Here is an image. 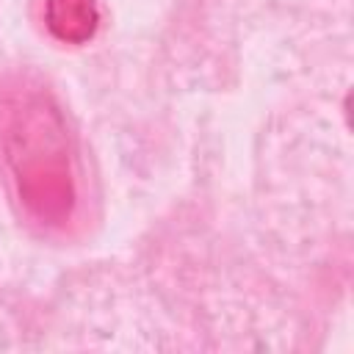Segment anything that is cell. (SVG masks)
I'll list each match as a JSON object with an SVG mask.
<instances>
[{
	"mask_svg": "<svg viewBox=\"0 0 354 354\" xmlns=\"http://www.w3.org/2000/svg\"><path fill=\"white\" fill-rule=\"evenodd\" d=\"M44 25L64 44H86L100 28L97 0H44Z\"/></svg>",
	"mask_w": 354,
	"mask_h": 354,
	"instance_id": "cell-2",
	"label": "cell"
},
{
	"mask_svg": "<svg viewBox=\"0 0 354 354\" xmlns=\"http://www.w3.org/2000/svg\"><path fill=\"white\" fill-rule=\"evenodd\" d=\"M3 149L22 205L39 221H64L75 207V180L58 108L44 97L22 100L6 124Z\"/></svg>",
	"mask_w": 354,
	"mask_h": 354,
	"instance_id": "cell-1",
	"label": "cell"
}]
</instances>
